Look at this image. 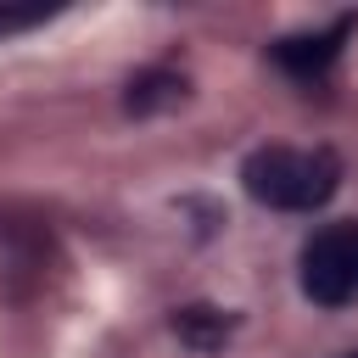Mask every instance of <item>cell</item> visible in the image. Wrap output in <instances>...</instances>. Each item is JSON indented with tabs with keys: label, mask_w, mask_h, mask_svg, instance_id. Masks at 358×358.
I'll list each match as a JSON object with an SVG mask.
<instances>
[{
	"label": "cell",
	"mask_w": 358,
	"mask_h": 358,
	"mask_svg": "<svg viewBox=\"0 0 358 358\" xmlns=\"http://www.w3.org/2000/svg\"><path fill=\"white\" fill-rule=\"evenodd\" d=\"M302 296L319 308L358 302V218L324 224L302 246Z\"/></svg>",
	"instance_id": "2"
},
{
	"label": "cell",
	"mask_w": 358,
	"mask_h": 358,
	"mask_svg": "<svg viewBox=\"0 0 358 358\" xmlns=\"http://www.w3.org/2000/svg\"><path fill=\"white\" fill-rule=\"evenodd\" d=\"M341 358H358V352H341Z\"/></svg>",
	"instance_id": "7"
},
{
	"label": "cell",
	"mask_w": 358,
	"mask_h": 358,
	"mask_svg": "<svg viewBox=\"0 0 358 358\" xmlns=\"http://www.w3.org/2000/svg\"><path fill=\"white\" fill-rule=\"evenodd\" d=\"M173 330H179L185 341H196V347H213V341L229 336V319H224L218 308H185V313H173Z\"/></svg>",
	"instance_id": "4"
},
{
	"label": "cell",
	"mask_w": 358,
	"mask_h": 358,
	"mask_svg": "<svg viewBox=\"0 0 358 358\" xmlns=\"http://www.w3.org/2000/svg\"><path fill=\"white\" fill-rule=\"evenodd\" d=\"M45 11H0V28H28V22H39Z\"/></svg>",
	"instance_id": "6"
},
{
	"label": "cell",
	"mask_w": 358,
	"mask_h": 358,
	"mask_svg": "<svg viewBox=\"0 0 358 358\" xmlns=\"http://www.w3.org/2000/svg\"><path fill=\"white\" fill-rule=\"evenodd\" d=\"M241 185L252 201H263L274 213H313L336 196L341 162L330 145H263L246 157Z\"/></svg>",
	"instance_id": "1"
},
{
	"label": "cell",
	"mask_w": 358,
	"mask_h": 358,
	"mask_svg": "<svg viewBox=\"0 0 358 358\" xmlns=\"http://www.w3.org/2000/svg\"><path fill=\"white\" fill-rule=\"evenodd\" d=\"M347 34H352V17H341V22L319 28V34H285V39H274V45H268V56H274V67H280V73H291V78L313 84V78H324V73H330V62L341 56V39H347Z\"/></svg>",
	"instance_id": "3"
},
{
	"label": "cell",
	"mask_w": 358,
	"mask_h": 358,
	"mask_svg": "<svg viewBox=\"0 0 358 358\" xmlns=\"http://www.w3.org/2000/svg\"><path fill=\"white\" fill-rule=\"evenodd\" d=\"M173 95H185V84L173 73H145L129 84V112H151L157 101H173Z\"/></svg>",
	"instance_id": "5"
}]
</instances>
